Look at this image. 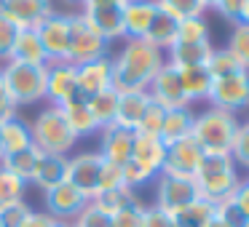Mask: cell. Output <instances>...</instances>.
Here are the masks:
<instances>
[{
  "label": "cell",
  "mask_w": 249,
  "mask_h": 227,
  "mask_svg": "<svg viewBox=\"0 0 249 227\" xmlns=\"http://www.w3.org/2000/svg\"><path fill=\"white\" fill-rule=\"evenodd\" d=\"M0 161H3V147H0Z\"/></svg>",
  "instance_id": "obj_60"
},
{
  "label": "cell",
  "mask_w": 249,
  "mask_h": 227,
  "mask_svg": "<svg viewBox=\"0 0 249 227\" xmlns=\"http://www.w3.org/2000/svg\"><path fill=\"white\" fill-rule=\"evenodd\" d=\"M247 179H249V177H247Z\"/></svg>",
  "instance_id": "obj_64"
},
{
  "label": "cell",
  "mask_w": 249,
  "mask_h": 227,
  "mask_svg": "<svg viewBox=\"0 0 249 227\" xmlns=\"http://www.w3.org/2000/svg\"><path fill=\"white\" fill-rule=\"evenodd\" d=\"M238 118L233 113H225L220 107H206L193 120V136L204 152H231V145L238 131Z\"/></svg>",
  "instance_id": "obj_4"
},
{
  "label": "cell",
  "mask_w": 249,
  "mask_h": 227,
  "mask_svg": "<svg viewBox=\"0 0 249 227\" xmlns=\"http://www.w3.org/2000/svg\"><path fill=\"white\" fill-rule=\"evenodd\" d=\"M121 171H124V184L131 187V190H142V187H147V184L156 182V177L147 174L142 166H137L134 161H129L126 166H121Z\"/></svg>",
  "instance_id": "obj_41"
},
{
  "label": "cell",
  "mask_w": 249,
  "mask_h": 227,
  "mask_svg": "<svg viewBox=\"0 0 249 227\" xmlns=\"http://www.w3.org/2000/svg\"><path fill=\"white\" fill-rule=\"evenodd\" d=\"M0 14L17 30H38L49 14H54L51 0H0Z\"/></svg>",
  "instance_id": "obj_14"
},
{
  "label": "cell",
  "mask_w": 249,
  "mask_h": 227,
  "mask_svg": "<svg viewBox=\"0 0 249 227\" xmlns=\"http://www.w3.org/2000/svg\"><path fill=\"white\" fill-rule=\"evenodd\" d=\"M51 227H72V225H70V222H59V219H56Z\"/></svg>",
  "instance_id": "obj_58"
},
{
  "label": "cell",
  "mask_w": 249,
  "mask_h": 227,
  "mask_svg": "<svg viewBox=\"0 0 249 227\" xmlns=\"http://www.w3.org/2000/svg\"><path fill=\"white\" fill-rule=\"evenodd\" d=\"M153 193H156V203L161 211L166 214H179L185 206H190L193 200H198V187H196V179H185V177H172V174H158L156 182H153Z\"/></svg>",
  "instance_id": "obj_7"
},
{
  "label": "cell",
  "mask_w": 249,
  "mask_h": 227,
  "mask_svg": "<svg viewBox=\"0 0 249 227\" xmlns=\"http://www.w3.org/2000/svg\"><path fill=\"white\" fill-rule=\"evenodd\" d=\"M247 126H249V120H247Z\"/></svg>",
  "instance_id": "obj_62"
},
{
  "label": "cell",
  "mask_w": 249,
  "mask_h": 227,
  "mask_svg": "<svg viewBox=\"0 0 249 227\" xmlns=\"http://www.w3.org/2000/svg\"><path fill=\"white\" fill-rule=\"evenodd\" d=\"M206 40H209V22L204 16H190L177 24L174 43H206Z\"/></svg>",
  "instance_id": "obj_35"
},
{
  "label": "cell",
  "mask_w": 249,
  "mask_h": 227,
  "mask_svg": "<svg viewBox=\"0 0 249 227\" xmlns=\"http://www.w3.org/2000/svg\"><path fill=\"white\" fill-rule=\"evenodd\" d=\"M0 97H8V88H6V75H3V67H0Z\"/></svg>",
  "instance_id": "obj_55"
},
{
  "label": "cell",
  "mask_w": 249,
  "mask_h": 227,
  "mask_svg": "<svg viewBox=\"0 0 249 227\" xmlns=\"http://www.w3.org/2000/svg\"><path fill=\"white\" fill-rule=\"evenodd\" d=\"M65 3H75V6H83V0H65Z\"/></svg>",
  "instance_id": "obj_59"
},
{
  "label": "cell",
  "mask_w": 249,
  "mask_h": 227,
  "mask_svg": "<svg viewBox=\"0 0 249 227\" xmlns=\"http://www.w3.org/2000/svg\"><path fill=\"white\" fill-rule=\"evenodd\" d=\"M83 19L89 22V27L105 38L107 43L115 40H126L124 32V6H102V8H81Z\"/></svg>",
  "instance_id": "obj_17"
},
{
  "label": "cell",
  "mask_w": 249,
  "mask_h": 227,
  "mask_svg": "<svg viewBox=\"0 0 249 227\" xmlns=\"http://www.w3.org/2000/svg\"><path fill=\"white\" fill-rule=\"evenodd\" d=\"M228 51L238 59V65L249 72V24L236 22L231 30V38H228Z\"/></svg>",
  "instance_id": "obj_37"
},
{
  "label": "cell",
  "mask_w": 249,
  "mask_h": 227,
  "mask_svg": "<svg viewBox=\"0 0 249 227\" xmlns=\"http://www.w3.org/2000/svg\"><path fill=\"white\" fill-rule=\"evenodd\" d=\"M140 227H177V219L166 211H161L158 206H145Z\"/></svg>",
  "instance_id": "obj_45"
},
{
  "label": "cell",
  "mask_w": 249,
  "mask_h": 227,
  "mask_svg": "<svg viewBox=\"0 0 249 227\" xmlns=\"http://www.w3.org/2000/svg\"><path fill=\"white\" fill-rule=\"evenodd\" d=\"M217 219L225 222L228 227H249V216L233 200H225V203L217 206Z\"/></svg>",
  "instance_id": "obj_43"
},
{
  "label": "cell",
  "mask_w": 249,
  "mask_h": 227,
  "mask_svg": "<svg viewBox=\"0 0 249 227\" xmlns=\"http://www.w3.org/2000/svg\"><path fill=\"white\" fill-rule=\"evenodd\" d=\"M201 161H204V150L198 147V142L193 136L166 145V161H163V171L161 174H172V177H185L193 179L198 171Z\"/></svg>",
  "instance_id": "obj_11"
},
{
  "label": "cell",
  "mask_w": 249,
  "mask_h": 227,
  "mask_svg": "<svg viewBox=\"0 0 249 227\" xmlns=\"http://www.w3.org/2000/svg\"><path fill=\"white\" fill-rule=\"evenodd\" d=\"M75 81H78V97H83V99H91L94 94H102L107 88H113V62H110V56L78 65Z\"/></svg>",
  "instance_id": "obj_15"
},
{
  "label": "cell",
  "mask_w": 249,
  "mask_h": 227,
  "mask_svg": "<svg viewBox=\"0 0 249 227\" xmlns=\"http://www.w3.org/2000/svg\"><path fill=\"white\" fill-rule=\"evenodd\" d=\"M179 72V83H182V91L188 97L190 104L196 102H206L209 99V88H212V75L206 67H182Z\"/></svg>",
  "instance_id": "obj_27"
},
{
  "label": "cell",
  "mask_w": 249,
  "mask_h": 227,
  "mask_svg": "<svg viewBox=\"0 0 249 227\" xmlns=\"http://www.w3.org/2000/svg\"><path fill=\"white\" fill-rule=\"evenodd\" d=\"M231 158L238 168H247L249 171V126L241 123L236 131V139L231 145Z\"/></svg>",
  "instance_id": "obj_40"
},
{
  "label": "cell",
  "mask_w": 249,
  "mask_h": 227,
  "mask_svg": "<svg viewBox=\"0 0 249 227\" xmlns=\"http://www.w3.org/2000/svg\"><path fill=\"white\" fill-rule=\"evenodd\" d=\"M214 216H217V206L198 198L190 206H185L179 214H174V219H177V227H209Z\"/></svg>",
  "instance_id": "obj_31"
},
{
  "label": "cell",
  "mask_w": 249,
  "mask_h": 227,
  "mask_svg": "<svg viewBox=\"0 0 249 227\" xmlns=\"http://www.w3.org/2000/svg\"><path fill=\"white\" fill-rule=\"evenodd\" d=\"M0 147H3V155H14V152H22L27 147H33V134H30V123H24L22 118H11L8 123L0 126Z\"/></svg>",
  "instance_id": "obj_28"
},
{
  "label": "cell",
  "mask_w": 249,
  "mask_h": 227,
  "mask_svg": "<svg viewBox=\"0 0 249 227\" xmlns=\"http://www.w3.org/2000/svg\"><path fill=\"white\" fill-rule=\"evenodd\" d=\"M244 3H247V0H217L212 11H217L222 19H228L231 24H236V22H238V16H241Z\"/></svg>",
  "instance_id": "obj_49"
},
{
  "label": "cell",
  "mask_w": 249,
  "mask_h": 227,
  "mask_svg": "<svg viewBox=\"0 0 249 227\" xmlns=\"http://www.w3.org/2000/svg\"><path fill=\"white\" fill-rule=\"evenodd\" d=\"M115 187H124V171H121V166H113V163L105 161L102 177H99V193H105V190H115Z\"/></svg>",
  "instance_id": "obj_48"
},
{
  "label": "cell",
  "mask_w": 249,
  "mask_h": 227,
  "mask_svg": "<svg viewBox=\"0 0 249 227\" xmlns=\"http://www.w3.org/2000/svg\"><path fill=\"white\" fill-rule=\"evenodd\" d=\"M198 3L204 6V11H209V8H214V3H217V0H198Z\"/></svg>",
  "instance_id": "obj_56"
},
{
  "label": "cell",
  "mask_w": 249,
  "mask_h": 227,
  "mask_svg": "<svg viewBox=\"0 0 249 227\" xmlns=\"http://www.w3.org/2000/svg\"><path fill=\"white\" fill-rule=\"evenodd\" d=\"M209 227H228V225H225V222H220V219H217V216H214V219H212V225H209Z\"/></svg>",
  "instance_id": "obj_57"
},
{
  "label": "cell",
  "mask_w": 249,
  "mask_h": 227,
  "mask_svg": "<svg viewBox=\"0 0 249 227\" xmlns=\"http://www.w3.org/2000/svg\"><path fill=\"white\" fill-rule=\"evenodd\" d=\"M238 22L249 24V0H247V3H244V8H241V16H238Z\"/></svg>",
  "instance_id": "obj_54"
},
{
  "label": "cell",
  "mask_w": 249,
  "mask_h": 227,
  "mask_svg": "<svg viewBox=\"0 0 249 227\" xmlns=\"http://www.w3.org/2000/svg\"><path fill=\"white\" fill-rule=\"evenodd\" d=\"M91 203L97 206L99 211H105L107 216H113V214H118V211H124V209H129V206H137V203H142V198H140V193L137 190H131V187H115V190H105V193H99L97 198H91Z\"/></svg>",
  "instance_id": "obj_29"
},
{
  "label": "cell",
  "mask_w": 249,
  "mask_h": 227,
  "mask_svg": "<svg viewBox=\"0 0 249 227\" xmlns=\"http://www.w3.org/2000/svg\"><path fill=\"white\" fill-rule=\"evenodd\" d=\"M59 110H62V115H65L70 131L78 139H81V136L99 134V126H97V120H94V115H91V110H89V104L83 97H72L70 102H65Z\"/></svg>",
  "instance_id": "obj_22"
},
{
  "label": "cell",
  "mask_w": 249,
  "mask_h": 227,
  "mask_svg": "<svg viewBox=\"0 0 249 227\" xmlns=\"http://www.w3.org/2000/svg\"><path fill=\"white\" fill-rule=\"evenodd\" d=\"M78 97V81H75V65L70 62H56L49 65V78H46V99L54 107H62Z\"/></svg>",
  "instance_id": "obj_18"
},
{
  "label": "cell",
  "mask_w": 249,
  "mask_h": 227,
  "mask_svg": "<svg viewBox=\"0 0 249 227\" xmlns=\"http://www.w3.org/2000/svg\"><path fill=\"white\" fill-rule=\"evenodd\" d=\"M72 227H110V216L105 214V211H99L97 206L89 200L86 209L81 211V214L75 216V219L70 222Z\"/></svg>",
  "instance_id": "obj_42"
},
{
  "label": "cell",
  "mask_w": 249,
  "mask_h": 227,
  "mask_svg": "<svg viewBox=\"0 0 249 227\" xmlns=\"http://www.w3.org/2000/svg\"><path fill=\"white\" fill-rule=\"evenodd\" d=\"M142 211H145V203L129 206V209H124V211H118V214L110 216V227H140Z\"/></svg>",
  "instance_id": "obj_47"
},
{
  "label": "cell",
  "mask_w": 249,
  "mask_h": 227,
  "mask_svg": "<svg viewBox=\"0 0 249 227\" xmlns=\"http://www.w3.org/2000/svg\"><path fill=\"white\" fill-rule=\"evenodd\" d=\"M35 32H38L40 43H43L49 65L67 62V49H70V14H56V11L49 14L38 24Z\"/></svg>",
  "instance_id": "obj_10"
},
{
  "label": "cell",
  "mask_w": 249,
  "mask_h": 227,
  "mask_svg": "<svg viewBox=\"0 0 249 227\" xmlns=\"http://www.w3.org/2000/svg\"><path fill=\"white\" fill-rule=\"evenodd\" d=\"M193 120H196V113L190 107L166 110V115H163V126H161V142L163 145H174V142L190 136V131H193Z\"/></svg>",
  "instance_id": "obj_26"
},
{
  "label": "cell",
  "mask_w": 249,
  "mask_h": 227,
  "mask_svg": "<svg viewBox=\"0 0 249 227\" xmlns=\"http://www.w3.org/2000/svg\"><path fill=\"white\" fill-rule=\"evenodd\" d=\"M206 102L212 107H220V110L233 113V115L249 110V72L241 70V72L228 75V78H214Z\"/></svg>",
  "instance_id": "obj_8"
},
{
  "label": "cell",
  "mask_w": 249,
  "mask_h": 227,
  "mask_svg": "<svg viewBox=\"0 0 249 227\" xmlns=\"http://www.w3.org/2000/svg\"><path fill=\"white\" fill-rule=\"evenodd\" d=\"M206 70H209L212 81H214V78L236 75V72H241L244 67L238 65V59L228 49H214V51H212V56H209V62H206Z\"/></svg>",
  "instance_id": "obj_36"
},
{
  "label": "cell",
  "mask_w": 249,
  "mask_h": 227,
  "mask_svg": "<svg viewBox=\"0 0 249 227\" xmlns=\"http://www.w3.org/2000/svg\"><path fill=\"white\" fill-rule=\"evenodd\" d=\"M231 200L244 211V214L249 216V179H241V184L236 187V193H233V198H231Z\"/></svg>",
  "instance_id": "obj_50"
},
{
  "label": "cell",
  "mask_w": 249,
  "mask_h": 227,
  "mask_svg": "<svg viewBox=\"0 0 249 227\" xmlns=\"http://www.w3.org/2000/svg\"><path fill=\"white\" fill-rule=\"evenodd\" d=\"M54 222L56 219L49 214V211H30V216L24 219L22 227H51Z\"/></svg>",
  "instance_id": "obj_51"
},
{
  "label": "cell",
  "mask_w": 249,
  "mask_h": 227,
  "mask_svg": "<svg viewBox=\"0 0 249 227\" xmlns=\"http://www.w3.org/2000/svg\"><path fill=\"white\" fill-rule=\"evenodd\" d=\"M110 43L105 38H99L89 22L83 19V14H70V49H67V62L70 65H86V62L110 56Z\"/></svg>",
  "instance_id": "obj_6"
},
{
  "label": "cell",
  "mask_w": 249,
  "mask_h": 227,
  "mask_svg": "<svg viewBox=\"0 0 249 227\" xmlns=\"http://www.w3.org/2000/svg\"><path fill=\"white\" fill-rule=\"evenodd\" d=\"M124 3H131V0H124Z\"/></svg>",
  "instance_id": "obj_61"
},
{
  "label": "cell",
  "mask_w": 249,
  "mask_h": 227,
  "mask_svg": "<svg viewBox=\"0 0 249 227\" xmlns=\"http://www.w3.org/2000/svg\"><path fill=\"white\" fill-rule=\"evenodd\" d=\"M30 206H27V200H19V203H11V206H6V209L0 211V225L3 227H22L24 225V219L30 216Z\"/></svg>",
  "instance_id": "obj_44"
},
{
  "label": "cell",
  "mask_w": 249,
  "mask_h": 227,
  "mask_svg": "<svg viewBox=\"0 0 249 227\" xmlns=\"http://www.w3.org/2000/svg\"><path fill=\"white\" fill-rule=\"evenodd\" d=\"M131 161L137 166H142L147 174L158 177L163 171V161H166V145L161 142V136H145L134 134V147H131Z\"/></svg>",
  "instance_id": "obj_20"
},
{
  "label": "cell",
  "mask_w": 249,
  "mask_h": 227,
  "mask_svg": "<svg viewBox=\"0 0 249 227\" xmlns=\"http://www.w3.org/2000/svg\"><path fill=\"white\" fill-rule=\"evenodd\" d=\"M30 134H33V147H38L46 155H70L75 147L78 136L70 131L65 115L59 107L49 104L46 110H40L30 123Z\"/></svg>",
  "instance_id": "obj_3"
},
{
  "label": "cell",
  "mask_w": 249,
  "mask_h": 227,
  "mask_svg": "<svg viewBox=\"0 0 249 227\" xmlns=\"http://www.w3.org/2000/svg\"><path fill=\"white\" fill-rule=\"evenodd\" d=\"M193 179L198 195L214 206L231 200L236 187L241 184V174H238V166L233 163L231 152H204V161Z\"/></svg>",
  "instance_id": "obj_2"
},
{
  "label": "cell",
  "mask_w": 249,
  "mask_h": 227,
  "mask_svg": "<svg viewBox=\"0 0 249 227\" xmlns=\"http://www.w3.org/2000/svg\"><path fill=\"white\" fill-rule=\"evenodd\" d=\"M17 32L19 30L0 14V62L11 59V49H14V40H17Z\"/></svg>",
  "instance_id": "obj_46"
},
{
  "label": "cell",
  "mask_w": 249,
  "mask_h": 227,
  "mask_svg": "<svg viewBox=\"0 0 249 227\" xmlns=\"http://www.w3.org/2000/svg\"><path fill=\"white\" fill-rule=\"evenodd\" d=\"M102 6H124V0H83L81 8H102Z\"/></svg>",
  "instance_id": "obj_53"
},
{
  "label": "cell",
  "mask_w": 249,
  "mask_h": 227,
  "mask_svg": "<svg viewBox=\"0 0 249 227\" xmlns=\"http://www.w3.org/2000/svg\"><path fill=\"white\" fill-rule=\"evenodd\" d=\"M102 155L97 150H86L67 158V182L78 187L89 200L99 195V177H102Z\"/></svg>",
  "instance_id": "obj_9"
},
{
  "label": "cell",
  "mask_w": 249,
  "mask_h": 227,
  "mask_svg": "<svg viewBox=\"0 0 249 227\" xmlns=\"http://www.w3.org/2000/svg\"><path fill=\"white\" fill-rule=\"evenodd\" d=\"M156 6L163 14L174 16L177 22L190 19V16H204V6H201L198 0H156Z\"/></svg>",
  "instance_id": "obj_38"
},
{
  "label": "cell",
  "mask_w": 249,
  "mask_h": 227,
  "mask_svg": "<svg viewBox=\"0 0 249 227\" xmlns=\"http://www.w3.org/2000/svg\"><path fill=\"white\" fill-rule=\"evenodd\" d=\"M147 94H150V99L156 104H161L163 110L190 107L188 97H185V91H182V83H179L177 67H172L169 62L156 72V78H153L150 86H147Z\"/></svg>",
  "instance_id": "obj_12"
},
{
  "label": "cell",
  "mask_w": 249,
  "mask_h": 227,
  "mask_svg": "<svg viewBox=\"0 0 249 227\" xmlns=\"http://www.w3.org/2000/svg\"><path fill=\"white\" fill-rule=\"evenodd\" d=\"M177 24H179L177 19L169 16V14H163L161 8H158L150 30H147V35L142 40H147L150 46H156V49H161L163 54H166V51L174 46V40H177Z\"/></svg>",
  "instance_id": "obj_30"
},
{
  "label": "cell",
  "mask_w": 249,
  "mask_h": 227,
  "mask_svg": "<svg viewBox=\"0 0 249 227\" xmlns=\"http://www.w3.org/2000/svg\"><path fill=\"white\" fill-rule=\"evenodd\" d=\"M131 147H134V131L121 129V126L110 123L99 129V155L102 161L113 163V166H126L131 161Z\"/></svg>",
  "instance_id": "obj_16"
},
{
  "label": "cell",
  "mask_w": 249,
  "mask_h": 227,
  "mask_svg": "<svg viewBox=\"0 0 249 227\" xmlns=\"http://www.w3.org/2000/svg\"><path fill=\"white\" fill-rule=\"evenodd\" d=\"M147 104H150V94L147 91H126L118 94V110H115V126L121 129L137 131L142 115H145Z\"/></svg>",
  "instance_id": "obj_21"
},
{
  "label": "cell",
  "mask_w": 249,
  "mask_h": 227,
  "mask_svg": "<svg viewBox=\"0 0 249 227\" xmlns=\"http://www.w3.org/2000/svg\"><path fill=\"white\" fill-rule=\"evenodd\" d=\"M43 200H46V211L59 222H72L89 203L86 195H83L78 187H72L67 179L62 184H56V187L46 190Z\"/></svg>",
  "instance_id": "obj_13"
},
{
  "label": "cell",
  "mask_w": 249,
  "mask_h": 227,
  "mask_svg": "<svg viewBox=\"0 0 249 227\" xmlns=\"http://www.w3.org/2000/svg\"><path fill=\"white\" fill-rule=\"evenodd\" d=\"M113 62V88L118 94L126 91H147L156 72L166 65V54L147 40H124Z\"/></svg>",
  "instance_id": "obj_1"
},
{
  "label": "cell",
  "mask_w": 249,
  "mask_h": 227,
  "mask_svg": "<svg viewBox=\"0 0 249 227\" xmlns=\"http://www.w3.org/2000/svg\"><path fill=\"white\" fill-rule=\"evenodd\" d=\"M8 62H19V65H49L43 43H40L35 30H19Z\"/></svg>",
  "instance_id": "obj_25"
},
{
  "label": "cell",
  "mask_w": 249,
  "mask_h": 227,
  "mask_svg": "<svg viewBox=\"0 0 249 227\" xmlns=\"http://www.w3.org/2000/svg\"><path fill=\"white\" fill-rule=\"evenodd\" d=\"M17 113H19V107L14 104L11 97H0V126L8 123L11 118H17Z\"/></svg>",
  "instance_id": "obj_52"
},
{
  "label": "cell",
  "mask_w": 249,
  "mask_h": 227,
  "mask_svg": "<svg viewBox=\"0 0 249 227\" xmlns=\"http://www.w3.org/2000/svg\"><path fill=\"white\" fill-rule=\"evenodd\" d=\"M163 115H166V110L161 107V104H156L150 99V104H147L145 115H142L140 126H137L134 134H145V136H161V126H163Z\"/></svg>",
  "instance_id": "obj_39"
},
{
  "label": "cell",
  "mask_w": 249,
  "mask_h": 227,
  "mask_svg": "<svg viewBox=\"0 0 249 227\" xmlns=\"http://www.w3.org/2000/svg\"><path fill=\"white\" fill-rule=\"evenodd\" d=\"M158 14L156 0H131L124 3V32L126 40H140L147 35L153 19Z\"/></svg>",
  "instance_id": "obj_19"
},
{
  "label": "cell",
  "mask_w": 249,
  "mask_h": 227,
  "mask_svg": "<svg viewBox=\"0 0 249 227\" xmlns=\"http://www.w3.org/2000/svg\"><path fill=\"white\" fill-rule=\"evenodd\" d=\"M67 179V158L65 155H46L40 152L38 158V166H35V174H33V182L38 190H51L56 184H62Z\"/></svg>",
  "instance_id": "obj_23"
},
{
  "label": "cell",
  "mask_w": 249,
  "mask_h": 227,
  "mask_svg": "<svg viewBox=\"0 0 249 227\" xmlns=\"http://www.w3.org/2000/svg\"><path fill=\"white\" fill-rule=\"evenodd\" d=\"M0 227H3V225H0Z\"/></svg>",
  "instance_id": "obj_63"
},
{
  "label": "cell",
  "mask_w": 249,
  "mask_h": 227,
  "mask_svg": "<svg viewBox=\"0 0 249 227\" xmlns=\"http://www.w3.org/2000/svg\"><path fill=\"white\" fill-rule=\"evenodd\" d=\"M212 51H214L212 40H206V43H174L166 51V62L177 70H182V67H206Z\"/></svg>",
  "instance_id": "obj_24"
},
{
  "label": "cell",
  "mask_w": 249,
  "mask_h": 227,
  "mask_svg": "<svg viewBox=\"0 0 249 227\" xmlns=\"http://www.w3.org/2000/svg\"><path fill=\"white\" fill-rule=\"evenodd\" d=\"M27 187H30L27 182H22L17 174H11L8 168L0 166V211L6 209V206H11V203L24 200Z\"/></svg>",
  "instance_id": "obj_34"
},
{
  "label": "cell",
  "mask_w": 249,
  "mask_h": 227,
  "mask_svg": "<svg viewBox=\"0 0 249 227\" xmlns=\"http://www.w3.org/2000/svg\"><path fill=\"white\" fill-rule=\"evenodd\" d=\"M38 158H40V150L38 147H27L22 152H14V155H3L0 166L8 168L11 174H17L22 182H33V174H35V166H38Z\"/></svg>",
  "instance_id": "obj_32"
},
{
  "label": "cell",
  "mask_w": 249,
  "mask_h": 227,
  "mask_svg": "<svg viewBox=\"0 0 249 227\" xmlns=\"http://www.w3.org/2000/svg\"><path fill=\"white\" fill-rule=\"evenodd\" d=\"M8 97L17 107H30L46 99V78H49V65H19V62H6L3 65Z\"/></svg>",
  "instance_id": "obj_5"
},
{
  "label": "cell",
  "mask_w": 249,
  "mask_h": 227,
  "mask_svg": "<svg viewBox=\"0 0 249 227\" xmlns=\"http://www.w3.org/2000/svg\"><path fill=\"white\" fill-rule=\"evenodd\" d=\"M86 104H89V110H91V115H94L99 129L115 123V110H118V91H115V88L94 94L91 99H86Z\"/></svg>",
  "instance_id": "obj_33"
}]
</instances>
